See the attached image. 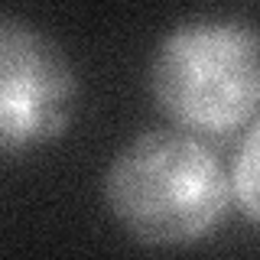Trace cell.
Masks as SVG:
<instances>
[{"instance_id": "cell-4", "label": "cell", "mask_w": 260, "mask_h": 260, "mask_svg": "<svg viewBox=\"0 0 260 260\" xmlns=\"http://www.w3.org/2000/svg\"><path fill=\"white\" fill-rule=\"evenodd\" d=\"M231 182H234L238 211L250 224L260 228V117L247 127V134L238 146V156H234L231 166Z\"/></svg>"}, {"instance_id": "cell-2", "label": "cell", "mask_w": 260, "mask_h": 260, "mask_svg": "<svg viewBox=\"0 0 260 260\" xmlns=\"http://www.w3.org/2000/svg\"><path fill=\"white\" fill-rule=\"evenodd\" d=\"M162 117L199 137H224L260 117V32L231 16H195L162 36L150 62Z\"/></svg>"}, {"instance_id": "cell-1", "label": "cell", "mask_w": 260, "mask_h": 260, "mask_svg": "<svg viewBox=\"0 0 260 260\" xmlns=\"http://www.w3.org/2000/svg\"><path fill=\"white\" fill-rule=\"evenodd\" d=\"M101 195L111 218L143 247H192L238 205L231 173L199 134L182 127L127 140L104 169Z\"/></svg>"}, {"instance_id": "cell-3", "label": "cell", "mask_w": 260, "mask_h": 260, "mask_svg": "<svg viewBox=\"0 0 260 260\" xmlns=\"http://www.w3.org/2000/svg\"><path fill=\"white\" fill-rule=\"evenodd\" d=\"M78 78L55 39L26 20L0 23V150L16 156L59 140L75 117Z\"/></svg>"}]
</instances>
